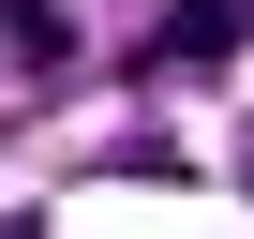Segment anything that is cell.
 <instances>
[{"label":"cell","mask_w":254,"mask_h":239,"mask_svg":"<svg viewBox=\"0 0 254 239\" xmlns=\"http://www.w3.org/2000/svg\"><path fill=\"white\" fill-rule=\"evenodd\" d=\"M254 45V0H180V15L150 30V75H209V60H239Z\"/></svg>","instance_id":"obj_1"}]
</instances>
